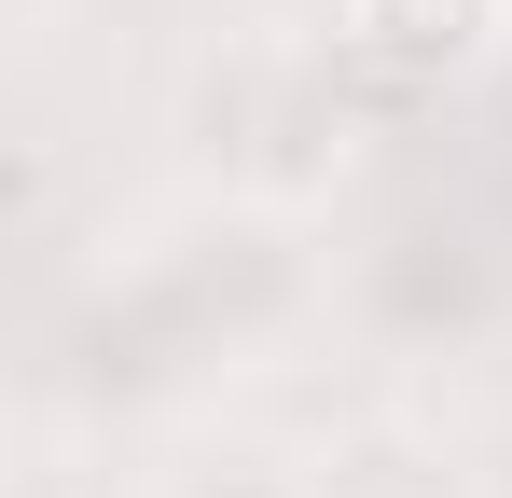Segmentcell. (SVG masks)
Segmentation results:
<instances>
[{
  "label": "cell",
  "mask_w": 512,
  "mask_h": 498,
  "mask_svg": "<svg viewBox=\"0 0 512 498\" xmlns=\"http://www.w3.org/2000/svg\"><path fill=\"white\" fill-rule=\"evenodd\" d=\"M346 319V263L277 180H180L84 263L56 319V429H208L250 374Z\"/></svg>",
  "instance_id": "1"
},
{
  "label": "cell",
  "mask_w": 512,
  "mask_h": 498,
  "mask_svg": "<svg viewBox=\"0 0 512 498\" xmlns=\"http://www.w3.org/2000/svg\"><path fill=\"white\" fill-rule=\"evenodd\" d=\"M319 42L374 83H471L512 42V0H333Z\"/></svg>",
  "instance_id": "2"
},
{
  "label": "cell",
  "mask_w": 512,
  "mask_h": 498,
  "mask_svg": "<svg viewBox=\"0 0 512 498\" xmlns=\"http://www.w3.org/2000/svg\"><path fill=\"white\" fill-rule=\"evenodd\" d=\"M346 319L388 332V346H429V332H471L485 319V249L471 236H388L374 263H346Z\"/></svg>",
  "instance_id": "3"
},
{
  "label": "cell",
  "mask_w": 512,
  "mask_h": 498,
  "mask_svg": "<svg viewBox=\"0 0 512 498\" xmlns=\"http://www.w3.org/2000/svg\"><path fill=\"white\" fill-rule=\"evenodd\" d=\"M125 498H346V485L305 443H263V429H222V415H208V429H167V457Z\"/></svg>",
  "instance_id": "4"
},
{
  "label": "cell",
  "mask_w": 512,
  "mask_h": 498,
  "mask_svg": "<svg viewBox=\"0 0 512 498\" xmlns=\"http://www.w3.org/2000/svg\"><path fill=\"white\" fill-rule=\"evenodd\" d=\"M14 498H111V471H84V457L42 429V443H28V471H14Z\"/></svg>",
  "instance_id": "5"
},
{
  "label": "cell",
  "mask_w": 512,
  "mask_h": 498,
  "mask_svg": "<svg viewBox=\"0 0 512 498\" xmlns=\"http://www.w3.org/2000/svg\"><path fill=\"white\" fill-rule=\"evenodd\" d=\"M346 498H485V485H457V471H360Z\"/></svg>",
  "instance_id": "6"
},
{
  "label": "cell",
  "mask_w": 512,
  "mask_h": 498,
  "mask_svg": "<svg viewBox=\"0 0 512 498\" xmlns=\"http://www.w3.org/2000/svg\"><path fill=\"white\" fill-rule=\"evenodd\" d=\"M0 28H14V56H56V28H70V0H0Z\"/></svg>",
  "instance_id": "7"
}]
</instances>
